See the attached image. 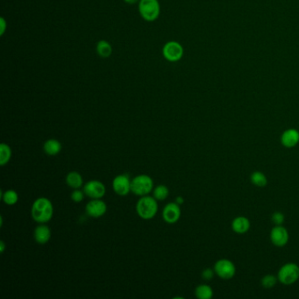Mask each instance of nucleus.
<instances>
[{
  "label": "nucleus",
  "instance_id": "1",
  "mask_svg": "<svg viewBox=\"0 0 299 299\" xmlns=\"http://www.w3.org/2000/svg\"><path fill=\"white\" fill-rule=\"evenodd\" d=\"M33 220L39 224H46L52 219L54 207L47 198H39L33 202L31 209Z\"/></svg>",
  "mask_w": 299,
  "mask_h": 299
},
{
  "label": "nucleus",
  "instance_id": "2",
  "mask_svg": "<svg viewBox=\"0 0 299 299\" xmlns=\"http://www.w3.org/2000/svg\"><path fill=\"white\" fill-rule=\"evenodd\" d=\"M136 211L142 220H151L158 211L157 200L148 195L140 197L136 203Z\"/></svg>",
  "mask_w": 299,
  "mask_h": 299
},
{
  "label": "nucleus",
  "instance_id": "3",
  "mask_svg": "<svg viewBox=\"0 0 299 299\" xmlns=\"http://www.w3.org/2000/svg\"><path fill=\"white\" fill-rule=\"evenodd\" d=\"M154 190V181L148 175H139L132 180L131 192L139 197L147 196Z\"/></svg>",
  "mask_w": 299,
  "mask_h": 299
},
{
  "label": "nucleus",
  "instance_id": "4",
  "mask_svg": "<svg viewBox=\"0 0 299 299\" xmlns=\"http://www.w3.org/2000/svg\"><path fill=\"white\" fill-rule=\"evenodd\" d=\"M139 12L140 16L146 21H155L158 19L161 12L158 0H140Z\"/></svg>",
  "mask_w": 299,
  "mask_h": 299
},
{
  "label": "nucleus",
  "instance_id": "5",
  "mask_svg": "<svg viewBox=\"0 0 299 299\" xmlns=\"http://www.w3.org/2000/svg\"><path fill=\"white\" fill-rule=\"evenodd\" d=\"M278 281L284 285H291L299 279V267L294 263L283 264L277 274Z\"/></svg>",
  "mask_w": 299,
  "mask_h": 299
},
{
  "label": "nucleus",
  "instance_id": "6",
  "mask_svg": "<svg viewBox=\"0 0 299 299\" xmlns=\"http://www.w3.org/2000/svg\"><path fill=\"white\" fill-rule=\"evenodd\" d=\"M216 275L223 280H230L235 275L236 267L234 264L228 259H220L214 264Z\"/></svg>",
  "mask_w": 299,
  "mask_h": 299
},
{
  "label": "nucleus",
  "instance_id": "7",
  "mask_svg": "<svg viewBox=\"0 0 299 299\" xmlns=\"http://www.w3.org/2000/svg\"><path fill=\"white\" fill-rule=\"evenodd\" d=\"M163 55L168 62L176 63L181 60L184 56V48L177 41H167L163 48Z\"/></svg>",
  "mask_w": 299,
  "mask_h": 299
},
{
  "label": "nucleus",
  "instance_id": "8",
  "mask_svg": "<svg viewBox=\"0 0 299 299\" xmlns=\"http://www.w3.org/2000/svg\"><path fill=\"white\" fill-rule=\"evenodd\" d=\"M83 191L85 196L91 198L92 199H101L105 195L106 188L99 180H91L84 184Z\"/></svg>",
  "mask_w": 299,
  "mask_h": 299
},
{
  "label": "nucleus",
  "instance_id": "9",
  "mask_svg": "<svg viewBox=\"0 0 299 299\" xmlns=\"http://www.w3.org/2000/svg\"><path fill=\"white\" fill-rule=\"evenodd\" d=\"M132 180L127 174H121L116 176L112 181V189L117 195L125 197L131 192Z\"/></svg>",
  "mask_w": 299,
  "mask_h": 299
},
{
  "label": "nucleus",
  "instance_id": "10",
  "mask_svg": "<svg viewBox=\"0 0 299 299\" xmlns=\"http://www.w3.org/2000/svg\"><path fill=\"white\" fill-rule=\"evenodd\" d=\"M87 215L92 218H101L107 211V205L102 199H92L90 201L85 207Z\"/></svg>",
  "mask_w": 299,
  "mask_h": 299
},
{
  "label": "nucleus",
  "instance_id": "11",
  "mask_svg": "<svg viewBox=\"0 0 299 299\" xmlns=\"http://www.w3.org/2000/svg\"><path fill=\"white\" fill-rule=\"evenodd\" d=\"M269 237L275 247H284L289 241V233L283 226H275L270 232Z\"/></svg>",
  "mask_w": 299,
  "mask_h": 299
},
{
  "label": "nucleus",
  "instance_id": "12",
  "mask_svg": "<svg viewBox=\"0 0 299 299\" xmlns=\"http://www.w3.org/2000/svg\"><path fill=\"white\" fill-rule=\"evenodd\" d=\"M181 217V208L176 202L168 203L165 205L163 211V218L167 224H175L179 220Z\"/></svg>",
  "mask_w": 299,
  "mask_h": 299
},
{
  "label": "nucleus",
  "instance_id": "13",
  "mask_svg": "<svg viewBox=\"0 0 299 299\" xmlns=\"http://www.w3.org/2000/svg\"><path fill=\"white\" fill-rule=\"evenodd\" d=\"M281 143L283 147L292 148L299 143V132L297 129L290 128L285 130L281 136Z\"/></svg>",
  "mask_w": 299,
  "mask_h": 299
},
{
  "label": "nucleus",
  "instance_id": "14",
  "mask_svg": "<svg viewBox=\"0 0 299 299\" xmlns=\"http://www.w3.org/2000/svg\"><path fill=\"white\" fill-rule=\"evenodd\" d=\"M251 227L250 220H248L244 216H239L236 217L234 220L232 222V229L233 231L238 233V234H243L249 231Z\"/></svg>",
  "mask_w": 299,
  "mask_h": 299
},
{
  "label": "nucleus",
  "instance_id": "15",
  "mask_svg": "<svg viewBox=\"0 0 299 299\" xmlns=\"http://www.w3.org/2000/svg\"><path fill=\"white\" fill-rule=\"evenodd\" d=\"M33 236L37 243L44 245L48 243L51 238V231L48 226H46L45 224H40V226L35 228Z\"/></svg>",
  "mask_w": 299,
  "mask_h": 299
},
{
  "label": "nucleus",
  "instance_id": "16",
  "mask_svg": "<svg viewBox=\"0 0 299 299\" xmlns=\"http://www.w3.org/2000/svg\"><path fill=\"white\" fill-rule=\"evenodd\" d=\"M63 146L59 140L56 139H49L46 140L43 145V150L48 156H54L58 155L62 151Z\"/></svg>",
  "mask_w": 299,
  "mask_h": 299
},
{
  "label": "nucleus",
  "instance_id": "17",
  "mask_svg": "<svg viewBox=\"0 0 299 299\" xmlns=\"http://www.w3.org/2000/svg\"><path fill=\"white\" fill-rule=\"evenodd\" d=\"M66 183L69 187L76 190L83 187L84 180L78 172L71 171L69 172L66 176Z\"/></svg>",
  "mask_w": 299,
  "mask_h": 299
},
{
  "label": "nucleus",
  "instance_id": "18",
  "mask_svg": "<svg viewBox=\"0 0 299 299\" xmlns=\"http://www.w3.org/2000/svg\"><path fill=\"white\" fill-rule=\"evenodd\" d=\"M97 53L101 58H109L112 56V47L106 40H100L97 43Z\"/></svg>",
  "mask_w": 299,
  "mask_h": 299
},
{
  "label": "nucleus",
  "instance_id": "19",
  "mask_svg": "<svg viewBox=\"0 0 299 299\" xmlns=\"http://www.w3.org/2000/svg\"><path fill=\"white\" fill-rule=\"evenodd\" d=\"M195 295L199 299H211L213 297V290L207 284H200L196 288Z\"/></svg>",
  "mask_w": 299,
  "mask_h": 299
},
{
  "label": "nucleus",
  "instance_id": "20",
  "mask_svg": "<svg viewBox=\"0 0 299 299\" xmlns=\"http://www.w3.org/2000/svg\"><path fill=\"white\" fill-rule=\"evenodd\" d=\"M250 180H251L252 184L257 187L264 188L267 184V176H265L264 173L261 171L253 172L250 176Z\"/></svg>",
  "mask_w": 299,
  "mask_h": 299
},
{
  "label": "nucleus",
  "instance_id": "21",
  "mask_svg": "<svg viewBox=\"0 0 299 299\" xmlns=\"http://www.w3.org/2000/svg\"><path fill=\"white\" fill-rule=\"evenodd\" d=\"M12 157V149L6 143L0 145V165L4 166L9 163Z\"/></svg>",
  "mask_w": 299,
  "mask_h": 299
},
{
  "label": "nucleus",
  "instance_id": "22",
  "mask_svg": "<svg viewBox=\"0 0 299 299\" xmlns=\"http://www.w3.org/2000/svg\"><path fill=\"white\" fill-rule=\"evenodd\" d=\"M2 199L7 205H14L19 201V195L15 191L8 190L6 192H2Z\"/></svg>",
  "mask_w": 299,
  "mask_h": 299
},
{
  "label": "nucleus",
  "instance_id": "23",
  "mask_svg": "<svg viewBox=\"0 0 299 299\" xmlns=\"http://www.w3.org/2000/svg\"><path fill=\"white\" fill-rule=\"evenodd\" d=\"M168 193H169L168 188L164 184L158 185L153 190V197L159 201L166 199L168 197Z\"/></svg>",
  "mask_w": 299,
  "mask_h": 299
},
{
  "label": "nucleus",
  "instance_id": "24",
  "mask_svg": "<svg viewBox=\"0 0 299 299\" xmlns=\"http://www.w3.org/2000/svg\"><path fill=\"white\" fill-rule=\"evenodd\" d=\"M277 281H278L277 276L274 275H266L262 278L261 283H262L263 287L266 288V289H271V288L275 287Z\"/></svg>",
  "mask_w": 299,
  "mask_h": 299
},
{
  "label": "nucleus",
  "instance_id": "25",
  "mask_svg": "<svg viewBox=\"0 0 299 299\" xmlns=\"http://www.w3.org/2000/svg\"><path fill=\"white\" fill-rule=\"evenodd\" d=\"M284 220H285L284 214L281 211H275L271 217L272 222L275 224V226H282Z\"/></svg>",
  "mask_w": 299,
  "mask_h": 299
},
{
  "label": "nucleus",
  "instance_id": "26",
  "mask_svg": "<svg viewBox=\"0 0 299 299\" xmlns=\"http://www.w3.org/2000/svg\"><path fill=\"white\" fill-rule=\"evenodd\" d=\"M84 195L85 194H84V191H81L79 189H76L71 193V199L75 203H81L84 200Z\"/></svg>",
  "mask_w": 299,
  "mask_h": 299
},
{
  "label": "nucleus",
  "instance_id": "27",
  "mask_svg": "<svg viewBox=\"0 0 299 299\" xmlns=\"http://www.w3.org/2000/svg\"><path fill=\"white\" fill-rule=\"evenodd\" d=\"M214 275H216L215 271H214V268L212 269V268H210V267H207V268H205V269H203V272H202V278L203 280H205V281H211L213 277H214Z\"/></svg>",
  "mask_w": 299,
  "mask_h": 299
},
{
  "label": "nucleus",
  "instance_id": "28",
  "mask_svg": "<svg viewBox=\"0 0 299 299\" xmlns=\"http://www.w3.org/2000/svg\"><path fill=\"white\" fill-rule=\"evenodd\" d=\"M0 25H1L0 34H1V35H3V34H4V31H5V29H6V27H7V24H6L5 20H4V19H3V18H1V19H0Z\"/></svg>",
  "mask_w": 299,
  "mask_h": 299
},
{
  "label": "nucleus",
  "instance_id": "29",
  "mask_svg": "<svg viewBox=\"0 0 299 299\" xmlns=\"http://www.w3.org/2000/svg\"><path fill=\"white\" fill-rule=\"evenodd\" d=\"M176 203H178L179 205H181V204H183V203H184V198H183V197H181V196H179V197H177V198H176Z\"/></svg>",
  "mask_w": 299,
  "mask_h": 299
},
{
  "label": "nucleus",
  "instance_id": "30",
  "mask_svg": "<svg viewBox=\"0 0 299 299\" xmlns=\"http://www.w3.org/2000/svg\"><path fill=\"white\" fill-rule=\"evenodd\" d=\"M0 247H0V252L3 254V253H4V249H5V244H4L3 240H1V241H0Z\"/></svg>",
  "mask_w": 299,
  "mask_h": 299
},
{
  "label": "nucleus",
  "instance_id": "31",
  "mask_svg": "<svg viewBox=\"0 0 299 299\" xmlns=\"http://www.w3.org/2000/svg\"><path fill=\"white\" fill-rule=\"evenodd\" d=\"M124 1H125V3L129 4H136V3L140 2V0H124Z\"/></svg>",
  "mask_w": 299,
  "mask_h": 299
}]
</instances>
